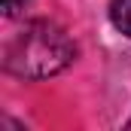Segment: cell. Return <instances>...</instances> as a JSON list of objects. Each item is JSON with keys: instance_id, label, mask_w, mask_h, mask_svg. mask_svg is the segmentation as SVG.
<instances>
[{"instance_id": "6da1fadb", "label": "cell", "mask_w": 131, "mask_h": 131, "mask_svg": "<svg viewBox=\"0 0 131 131\" xmlns=\"http://www.w3.org/2000/svg\"><path fill=\"white\" fill-rule=\"evenodd\" d=\"M73 43L52 21H31L3 49V67L25 79H43L73 61Z\"/></svg>"}, {"instance_id": "7a4b0ae2", "label": "cell", "mask_w": 131, "mask_h": 131, "mask_svg": "<svg viewBox=\"0 0 131 131\" xmlns=\"http://www.w3.org/2000/svg\"><path fill=\"white\" fill-rule=\"evenodd\" d=\"M110 21L116 31L131 37V0H110Z\"/></svg>"}, {"instance_id": "3957f363", "label": "cell", "mask_w": 131, "mask_h": 131, "mask_svg": "<svg viewBox=\"0 0 131 131\" xmlns=\"http://www.w3.org/2000/svg\"><path fill=\"white\" fill-rule=\"evenodd\" d=\"M0 3H3V15H18L28 0H0Z\"/></svg>"}, {"instance_id": "277c9868", "label": "cell", "mask_w": 131, "mask_h": 131, "mask_svg": "<svg viewBox=\"0 0 131 131\" xmlns=\"http://www.w3.org/2000/svg\"><path fill=\"white\" fill-rule=\"evenodd\" d=\"M128 128H131V119H128Z\"/></svg>"}]
</instances>
